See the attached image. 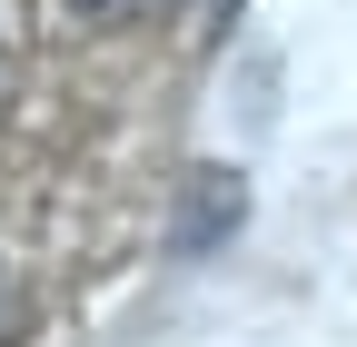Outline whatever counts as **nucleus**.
<instances>
[{
	"label": "nucleus",
	"mask_w": 357,
	"mask_h": 347,
	"mask_svg": "<svg viewBox=\"0 0 357 347\" xmlns=\"http://www.w3.org/2000/svg\"><path fill=\"white\" fill-rule=\"evenodd\" d=\"M20 327V288H10V258H0V337Z\"/></svg>",
	"instance_id": "f257e3e1"
}]
</instances>
